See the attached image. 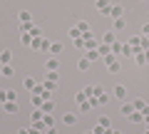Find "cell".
I'll return each instance as SVG.
<instances>
[{
  "instance_id": "6da1fadb",
  "label": "cell",
  "mask_w": 149,
  "mask_h": 134,
  "mask_svg": "<svg viewBox=\"0 0 149 134\" xmlns=\"http://www.w3.org/2000/svg\"><path fill=\"white\" fill-rule=\"evenodd\" d=\"M42 50H47L50 55H52V57H57L60 52H62V42H57V40H55V42H47V40H45V45H42Z\"/></svg>"
},
{
  "instance_id": "7a4b0ae2",
  "label": "cell",
  "mask_w": 149,
  "mask_h": 134,
  "mask_svg": "<svg viewBox=\"0 0 149 134\" xmlns=\"http://www.w3.org/2000/svg\"><path fill=\"white\" fill-rule=\"evenodd\" d=\"M109 17H112V20L124 17V8H122V5H112V8H109Z\"/></svg>"
},
{
  "instance_id": "3957f363",
  "label": "cell",
  "mask_w": 149,
  "mask_h": 134,
  "mask_svg": "<svg viewBox=\"0 0 149 134\" xmlns=\"http://www.w3.org/2000/svg\"><path fill=\"white\" fill-rule=\"evenodd\" d=\"M45 70H60V60L57 57H52V55H50V57H47V62H45Z\"/></svg>"
},
{
  "instance_id": "277c9868",
  "label": "cell",
  "mask_w": 149,
  "mask_h": 134,
  "mask_svg": "<svg viewBox=\"0 0 149 134\" xmlns=\"http://www.w3.org/2000/svg\"><path fill=\"white\" fill-rule=\"evenodd\" d=\"M42 117H45V112H42L40 107H35V109L30 112V122H42Z\"/></svg>"
},
{
  "instance_id": "5b68a950",
  "label": "cell",
  "mask_w": 149,
  "mask_h": 134,
  "mask_svg": "<svg viewBox=\"0 0 149 134\" xmlns=\"http://www.w3.org/2000/svg\"><path fill=\"white\" fill-rule=\"evenodd\" d=\"M112 94L117 97V99H124V97H127V87H124V85H117V87H114V92H112Z\"/></svg>"
},
{
  "instance_id": "8992f818",
  "label": "cell",
  "mask_w": 149,
  "mask_h": 134,
  "mask_svg": "<svg viewBox=\"0 0 149 134\" xmlns=\"http://www.w3.org/2000/svg\"><path fill=\"white\" fill-rule=\"evenodd\" d=\"M42 45H45V40H42V37H32V42H30V50L40 52V50H42Z\"/></svg>"
},
{
  "instance_id": "52a82bcc",
  "label": "cell",
  "mask_w": 149,
  "mask_h": 134,
  "mask_svg": "<svg viewBox=\"0 0 149 134\" xmlns=\"http://www.w3.org/2000/svg\"><path fill=\"white\" fill-rule=\"evenodd\" d=\"M22 87H25L27 92H35V87H37V82L32 80V77H25V80H22Z\"/></svg>"
},
{
  "instance_id": "ba28073f",
  "label": "cell",
  "mask_w": 149,
  "mask_h": 134,
  "mask_svg": "<svg viewBox=\"0 0 149 134\" xmlns=\"http://www.w3.org/2000/svg\"><path fill=\"white\" fill-rule=\"evenodd\" d=\"M3 109H5L8 114H17V109H20V107H17V102H5V104H3Z\"/></svg>"
},
{
  "instance_id": "9c48e42d",
  "label": "cell",
  "mask_w": 149,
  "mask_h": 134,
  "mask_svg": "<svg viewBox=\"0 0 149 134\" xmlns=\"http://www.w3.org/2000/svg\"><path fill=\"white\" fill-rule=\"evenodd\" d=\"M0 62H3V65H10L13 62V52H10V50H3V52H0Z\"/></svg>"
},
{
  "instance_id": "30bf717a",
  "label": "cell",
  "mask_w": 149,
  "mask_h": 134,
  "mask_svg": "<svg viewBox=\"0 0 149 134\" xmlns=\"http://www.w3.org/2000/svg\"><path fill=\"white\" fill-rule=\"evenodd\" d=\"M74 27H77L82 35H85V32H92V30H90V22H87V20H77V25H74Z\"/></svg>"
},
{
  "instance_id": "8fae6325",
  "label": "cell",
  "mask_w": 149,
  "mask_h": 134,
  "mask_svg": "<svg viewBox=\"0 0 149 134\" xmlns=\"http://www.w3.org/2000/svg\"><path fill=\"white\" fill-rule=\"evenodd\" d=\"M119 112H122V117H129V114L134 112V107H132V102H124L122 107H119Z\"/></svg>"
},
{
  "instance_id": "7c38bea8",
  "label": "cell",
  "mask_w": 149,
  "mask_h": 134,
  "mask_svg": "<svg viewBox=\"0 0 149 134\" xmlns=\"http://www.w3.org/2000/svg\"><path fill=\"white\" fill-rule=\"evenodd\" d=\"M97 52H100V57H107V55H112V47H109V45H104V42H100Z\"/></svg>"
},
{
  "instance_id": "4fadbf2b",
  "label": "cell",
  "mask_w": 149,
  "mask_h": 134,
  "mask_svg": "<svg viewBox=\"0 0 149 134\" xmlns=\"http://www.w3.org/2000/svg\"><path fill=\"white\" fill-rule=\"evenodd\" d=\"M40 109H42L45 114H52V109H55V102H52V99H45V102H42V107H40Z\"/></svg>"
},
{
  "instance_id": "5bb4252c",
  "label": "cell",
  "mask_w": 149,
  "mask_h": 134,
  "mask_svg": "<svg viewBox=\"0 0 149 134\" xmlns=\"http://www.w3.org/2000/svg\"><path fill=\"white\" fill-rule=\"evenodd\" d=\"M129 119H132L134 124H144V114H142V112H137V109H134V112L129 114Z\"/></svg>"
},
{
  "instance_id": "9a60e30c",
  "label": "cell",
  "mask_w": 149,
  "mask_h": 134,
  "mask_svg": "<svg viewBox=\"0 0 149 134\" xmlns=\"http://www.w3.org/2000/svg\"><path fill=\"white\" fill-rule=\"evenodd\" d=\"M62 122L65 124H74V122H77V114H74V112H65L62 114Z\"/></svg>"
},
{
  "instance_id": "2e32d148",
  "label": "cell",
  "mask_w": 149,
  "mask_h": 134,
  "mask_svg": "<svg viewBox=\"0 0 149 134\" xmlns=\"http://www.w3.org/2000/svg\"><path fill=\"white\" fill-rule=\"evenodd\" d=\"M17 20H20V22H32L30 10H20V12H17Z\"/></svg>"
},
{
  "instance_id": "e0dca14e",
  "label": "cell",
  "mask_w": 149,
  "mask_h": 134,
  "mask_svg": "<svg viewBox=\"0 0 149 134\" xmlns=\"http://www.w3.org/2000/svg\"><path fill=\"white\" fill-rule=\"evenodd\" d=\"M109 47H112V55H122V52H124V45H122V42H117V40H114Z\"/></svg>"
},
{
  "instance_id": "ac0fdd59",
  "label": "cell",
  "mask_w": 149,
  "mask_h": 134,
  "mask_svg": "<svg viewBox=\"0 0 149 134\" xmlns=\"http://www.w3.org/2000/svg\"><path fill=\"white\" fill-rule=\"evenodd\" d=\"M132 107H134V109H137V112H142V109H144V107H147V102H144L142 97H137V99H132Z\"/></svg>"
},
{
  "instance_id": "d6986e66",
  "label": "cell",
  "mask_w": 149,
  "mask_h": 134,
  "mask_svg": "<svg viewBox=\"0 0 149 134\" xmlns=\"http://www.w3.org/2000/svg\"><path fill=\"white\" fill-rule=\"evenodd\" d=\"M97 124H100L102 129H112V119L109 117H100V119H97Z\"/></svg>"
},
{
  "instance_id": "ffe728a7",
  "label": "cell",
  "mask_w": 149,
  "mask_h": 134,
  "mask_svg": "<svg viewBox=\"0 0 149 134\" xmlns=\"http://www.w3.org/2000/svg\"><path fill=\"white\" fill-rule=\"evenodd\" d=\"M0 75H3V77H13V75H15V70H13L10 65H3V67H0Z\"/></svg>"
},
{
  "instance_id": "44dd1931",
  "label": "cell",
  "mask_w": 149,
  "mask_h": 134,
  "mask_svg": "<svg viewBox=\"0 0 149 134\" xmlns=\"http://www.w3.org/2000/svg\"><path fill=\"white\" fill-rule=\"evenodd\" d=\"M102 42H104V45H112V42H114V32H112V30H107L104 35H102Z\"/></svg>"
},
{
  "instance_id": "7402d4cb",
  "label": "cell",
  "mask_w": 149,
  "mask_h": 134,
  "mask_svg": "<svg viewBox=\"0 0 149 134\" xmlns=\"http://www.w3.org/2000/svg\"><path fill=\"white\" fill-rule=\"evenodd\" d=\"M107 70H109V72H112V75H117V72H119V70H122V65H119V62H117V60H114V62H109V65H107Z\"/></svg>"
},
{
  "instance_id": "603a6c76",
  "label": "cell",
  "mask_w": 149,
  "mask_h": 134,
  "mask_svg": "<svg viewBox=\"0 0 149 134\" xmlns=\"http://www.w3.org/2000/svg\"><path fill=\"white\" fill-rule=\"evenodd\" d=\"M20 42L25 45V47H30V42H32V35H30V32H22V35H20Z\"/></svg>"
},
{
  "instance_id": "cb8c5ba5",
  "label": "cell",
  "mask_w": 149,
  "mask_h": 134,
  "mask_svg": "<svg viewBox=\"0 0 149 134\" xmlns=\"http://www.w3.org/2000/svg\"><path fill=\"white\" fill-rule=\"evenodd\" d=\"M42 124H45V129L55 127V119H52V114H45V117H42Z\"/></svg>"
},
{
  "instance_id": "d4e9b609",
  "label": "cell",
  "mask_w": 149,
  "mask_h": 134,
  "mask_svg": "<svg viewBox=\"0 0 149 134\" xmlns=\"http://www.w3.org/2000/svg\"><path fill=\"white\" fill-rule=\"evenodd\" d=\"M77 70H82V72H85V70H90V60H87V57H82L80 62H77Z\"/></svg>"
},
{
  "instance_id": "484cf974",
  "label": "cell",
  "mask_w": 149,
  "mask_h": 134,
  "mask_svg": "<svg viewBox=\"0 0 149 134\" xmlns=\"http://www.w3.org/2000/svg\"><path fill=\"white\" fill-rule=\"evenodd\" d=\"M42 87H45V90H50V92H55V90H57V82H52V80H45V82H42Z\"/></svg>"
},
{
  "instance_id": "4316f807",
  "label": "cell",
  "mask_w": 149,
  "mask_h": 134,
  "mask_svg": "<svg viewBox=\"0 0 149 134\" xmlns=\"http://www.w3.org/2000/svg\"><path fill=\"white\" fill-rule=\"evenodd\" d=\"M42 94H32V107H42Z\"/></svg>"
},
{
  "instance_id": "83f0119b",
  "label": "cell",
  "mask_w": 149,
  "mask_h": 134,
  "mask_svg": "<svg viewBox=\"0 0 149 134\" xmlns=\"http://www.w3.org/2000/svg\"><path fill=\"white\" fill-rule=\"evenodd\" d=\"M122 27H124V17H117L112 22V30H122Z\"/></svg>"
},
{
  "instance_id": "f1b7e54d",
  "label": "cell",
  "mask_w": 149,
  "mask_h": 134,
  "mask_svg": "<svg viewBox=\"0 0 149 134\" xmlns=\"http://www.w3.org/2000/svg\"><path fill=\"white\" fill-rule=\"evenodd\" d=\"M87 60H90V62L100 60V52H97V50H87Z\"/></svg>"
},
{
  "instance_id": "f546056e",
  "label": "cell",
  "mask_w": 149,
  "mask_h": 134,
  "mask_svg": "<svg viewBox=\"0 0 149 134\" xmlns=\"http://www.w3.org/2000/svg\"><path fill=\"white\" fill-rule=\"evenodd\" d=\"M30 35H32V37H42V30L35 27V25H30Z\"/></svg>"
},
{
  "instance_id": "4dcf8cb0",
  "label": "cell",
  "mask_w": 149,
  "mask_h": 134,
  "mask_svg": "<svg viewBox=\"0 0 149 134\" xmlns=\"http://www.w3.org/2000/svg\"><path fill=\"white\" fill-rule=\"evenodd\" d=\"M95 8L102 10V8H109V0H95Z\"/></svg>"
},
{
  "instance_id": "1f68e13d",
  "label": "cell",
  "mask_w": 149,
  "mask_h": 134,
  "mask_svg": "<svg viewBox=\"0 0 149 134\" xmlns=\"http://www.w3.org/2000/svg\"><path fill=\"white\" fill-rule=\"evenodd\" d=\"M47 80L57 82V80H60V72H57V70H50V72H47Z\"/></svg>"
},
{
  "instance_id": "d6a6232c",
  "label": "cell",
  "mask_w": 149,
  "mask_h": 134,
  "mask_svg": "<svg viewBox=\"0 0 149 134\" xmlns=\"http://www.w3.org/2000/svg\"><path fill=\"white\" fill-rule=\"evenodd\" d=\"M80 112H82V114H87V112H92V107H90V102H87V99H85V102L80 104Z\"/></svg>"
},
{
  "instance_id": "836d02e7",
  "label": "cell",
  "mask_w": 149,
  "mask_h": 134,
  "mask_svg": "<svg viewBox=\"0 0 149 134\" xmlns=\"http://www.w3.org/2000/svg\"><path fill=\"white\" fill-rule=\"evenodd\" d=\"M70 37H72V40H77V37H82V32L77 30V27H70Z\"/></svg>"
},
{
  "instance_id": "e575fe53",
  "label": "cell",
  "mask_w": 149,
  "mask_h": 134,
  "mask_svg": "<svg viewBox=\"0 0 149 134\" xmlns=\"http://www.w3.org/2000/svg\"><path fill=\"white\" fill-rule=\"evenodd\" d=\"M87 102H90V107L95 109V107H100V97H90V99H87Z\"/></svg>"
},
{
  "instance_id": "d590c367",
  "label": "cell",
  "mask_w": 149,
  "mask_h": 134,
  "mask_svg": "<svg viewBox=\"0 0 149 134\" xmlns=\"http://www.w3.org/2000/svg\"><path fill=\"white\" fill-rule=\"evenodd\" d=\"M74 99H77V104H82V102L87 99V94H85V92H77V94H74Z\"/></svg>"
},
{
  "instance_id": "8d00e7d4",
  "label": "cell",
  "mask_w": 149,
  "mask_h": 134,
  "mask_svg": "<svg viewBox=\"0 0 149 134\" xmlns=\"http://www.w3.org/2000/svg\"><path fill=\"white\" fill-rule=\"evenodd\" d=\"M82 92H85V94H87V99H90V97H95V87H90V85H87V87H85V90H82Z\"/></svg>"
},
{
  "instance_id": "74e56055",
  "label": "cell",
  "mask_w": 149,
  "mask_h": 134,
  "mask_svg": "<svg viewBox=\"0 0 149 134\" xmlns=\"http://www.w3.org/2000/svg\"><path fill=\"white\" fill-rule=\"evenodd\" d=\"M97 97H100V104H107V102H109V94H107V92H102V94H97Z\"/></svg>"
},
{
  "instance_id": "f35d334b",
  "label": "cell",
  "mask_w": 149,
  "mask_h": 134,
  "mask_svg": "<svg viewBox=\"0 0 149 134\" xmlns=\"http://www.w3.org/2000/svg\"><path fill=\"white\" fill-rule=\"evenodd\" d=\"M137 65H147V55H144V52L137 55Z\"/></svg>"
},
{
  "instance_id": "ab89813d",
  "label": "cell",
  "mask_w": 149,
  "mask_h": 134,
  "mask_svg": "<svg viewBox=\"0 0 149 134\" xmlns=\"http://www.w3.org/2000/svg\"><path fill=\"white\" fill-rule=\"evenodd\" d=\"M15 99H17V94L13 90H8V102H15Z\"/></svg>"
},
{
  "instance_id": "60d3db41",
  "label": "cell",
  "mask_w": 149,
  "mask_h": 134,
  "mask_svg": "<svg viewBox=\"0 0 149 134\" xmlns=\"http://www.w3.org/2000/svg\"><path fill=\"white\" fill-rule=\"evenodd\" d=\"M109 8H112V5H109ZM109 8H102V10H97V12H100L102 17H109Z\"/></svg>"
},
{
  "instance_id": "b9f144b4",
  "label": "cell",
  "mask_w": 149,
  "mask_h": 134,
  "mask_svg": "<svg viewBox=\"0 0 149 134\" xmlns=\"http://www.w3.org/2000/svg\"><path fill=\"white\" fill-rule=\"evenodd\" d=\"M142 50H149V37H144V35H142Z\"/></svg>"
},
{
  "instance_id": "7bdbcfd3",
  "label": "cell",
  "mask_w": 149,
  "mask_h": 134,
  "mask_svg": "<svg viewBox=\"0 0 149 134\" xmlns=\"http://www.w3.org/2000/svg\"><path fill=\"white\" fill-rule=\"evenodd\" d=\"M0 102H3V104L8 102V90H3V92H0Z\"/></svg>"
},
{
  "instance_id": "ee69618b",
  "label": "cell",
  "mask_w": 149,
  "mask_h": 134,
  "mask_svg": "<svg viewBox=\"0 0 149 134\" xmlns=\"http://www.w3.org/2000/svg\"><path fill=\"white\" fill-rule=\"evenodd\" d=\"M142 35H144V37H149V22H147V25H142Z\"/></svg>"
},
{
  "instance_id": "f6af8a7d",
  "label": "cell",
  "mask_w": 149,
  "mask_h": 134,
  "mask_svg": "<svg viewBox=\"0 0 149 134\" xmlns=\"http://www.w3.org/2000/svg\"><path fill=\"white\" fill-rule=\"evenodd\" d=\"M45 134H60V132H57L55 127H50V129H45Z\"/></svg>"
},
{
  "instance_id": "bcb514c9",
  "label": "cell",
  "mask_w": 149,
  "mask_h": 134,
  "mask_svg": "<svg viewBox=\"0 0 149 134\" xmlns=\"http://www.w3.org/2000/svg\"><path fill=\"white\" fill-rule=\"evenodd\" d=\"M109 134H122V132H119V129H109Z\"/></svg>"
},
{
  "instance_id": "7dc6e473",
  "label": "cell",
  "mask_w": 149,
  "mask_h": 134,
  "mask_svg": "<svg viewBox=\"0 0 149 134\" xmlns=\"http://www.w3.org/2000/svg\"><path fill=\"white\" fill-rule=\"evenodd\" d=\"M17 134H30V132H27V129H20V132H17Z\"/></svg>"
},
{
  "instance_id": "c3c4849f",
  "label": "cell",
  "mask_w": 149,
  "mask_h": 134,
  "mask_svg": "<svg viewBox=\"0 0 149 134\" xmlns=\"http://www.w3.org/2000/svg\"><path fill=\"white\" fill-rule=\"evenodd\" d=\"M144 55H147V62H149V50H144Z\"/></svg>"
},
{
  "instance_id": "681fc988",
  "label": "cell",
  "mask_w": 149,
  "mask_h": 134,
  "mask_svg": "<svg viewBox=\"0 0 149 134\" xmlns=\"http://www.w3.org/2000/svg\"><path fill=\"white\" fill-rule=\"evenodd\" d=\"M85 134H97V132H95V129H90V132H85Z\"/></svg>"
},
{
  "instance_id": "f907efd6",
  "label": "cell",
  "mask_w": 149,
  "mask_h": 134,
  "mask_svg": "<svg viewBox=\"0 0 149 134\" xmlns=\"http://www.w3.org/2000/svg\"><path fill=\"white\" fill-rule=\"evenodd\" d=\"M144 134H149V127H147V129H144Z\"/></svg>"
},
{
  "instance_id": "816d5d0a",
  "label": "cell",
  "mask_w": 149,
  "mask_h": 134,
  "mask_svg": "<svg viewBox=\"0 0 149 134\" xmlns=\"http://www.w3.org/2000/svg\"><path fill=\"white\" fill-rule=\"evenodd\" d=\"M0 67H3V62H0Z\"/></svg>"
},
{
  "instance_id": "f5cc1de1",
  "label": "cell",
  "mask_w": 149,
  "mask_h": 134,
  "mask_svg": "<svg viewBox=\"0 0 149 134\" xmlns=\"http://www.w3.org/2000/svg\"><path fill=\"white\" fill-rule=\"evenodd\" d=\"M0 104H3V102H0Z\"/></svg>"
},
{
  "instance_id": "db71d44e",
  "label": "cell",
  "mask_w": 149,
  "mask_h": 134,
  "mask_svg": "<svg viewBox=\"0 0 149 134\" xmlns=\"http://www.w3.org/2000/svg\"><path fill=\"white\" fill-rule=\"evenodd\" d=\"M0 77H3V75H0Z\"/></svg>"
}]
</instances>
